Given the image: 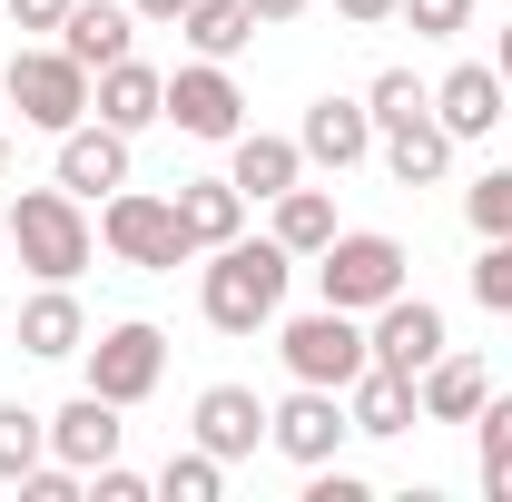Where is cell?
Segmentation results:
<instances>
[{"label":"cell","mask_w":512,"mask_h":502,"mask_svg":"<svg viewBox=\"0 0 512 502\" xmlns=\"http://www.w3.org/2000/svg\"><path fill=\"white\" fill-rule=\"evenodd\" d=\"M286 276H296V256L276 247V237H227V247H207L197 306H207L217 335H256V325H276V306H286Z\"/></svg>","instance_id":"6da1fadb"},{"label":"cell","mask_w":512,"mask_h":502,"mask_svg":"<svg viewBox=\"0 0 512 502\" xmlns=\"http://www.w3.org/2000/svg\"><path fill=\"white\" fill-rule=\"evenodd\" d=\"M10 247H20V266H30L40 286H69V276L99 256L89 197H69V188H20V197H10Z\"/></svg>","instance_id":"7a4b0ae2"},{"label":"cell","mask_w":512,"mask_h":502,"mask_svg":"<svg viewBox=\"0 0 512 502\" xmlns=\"http://www.w3.org/2000/svg\"><path fill=\"white\" fill-rule=\"evenodd\" d=\"M316 296L345 315H375L384 296H404V237H384V227H335L316 256Z\"/></svg>","instance_id":"3957f363"},{"label":"cell","mask_w":512,"mask_h":502,"mask_svg":"<svg viewBox=\"0 0 512 502\" xmlns=\"http://www.w3.org/2000/svg\"><path fill=\"white\" fill-rule=\"evenodd\" d=\"M99 247L119 256V266H138V276H178L197 256L188 227H178V197H148V188L99 197Z\"/></svg>","instance_id":"277c9868"},{"label":"cell","mask_w":512,"mask_h":502,"mask_svg":"<svg viewBox=\"0 0 512 502\" xmlns=\"http://www.w3.org/2000/svg\"><path fill=\"white\" fill-rule=\"evenodd\" d=\"M276 355H286V375H296V384H335V394L375 365V345H365V315H345V306L286 315V325H276Z\"/></svg>","instance_id":"5b68a950"},{"label":"cell","mask_w":512,"mask_h":502,"mask_svg":"<svg viewBox=\"0 0 512 502\" xmlns=\"http://www.w3.org/2000/svg\"><path fill=\"white\" fill-rule=\"evenodd\" d=\"M0 89H10V109H20V119H30V128H50V138L89 119V69L69 60L60 40H50V50H10Z\"/></svg>","instance_id":"8992f818"},{"label":"cell","mask_w":512,"mask_h":502,"mask_svg":"<svg viewBox=\"0 0 512 502\" xmlns=\"http://www.w3.org/2000/svg\"><path fill=\"white\" fill-rule=\"evenodd\" d=\"M345 434H355V414H345V394H335V384H296L286 404H266V443H276L296 473L335 463V453H345Z\"/></svg>","instance_id":"52a82bcc"},{"label":"cell","mask_w":512,"mask_h":502,"mask_svg":"<svg viewBox=\"0 0 512 502\" xmlns=\"http://www.w3.org/2000/svg\"><path fill=\"white\" fill-rule=\"evenodd\" d=\"M79 355H89V394H109V404H148L158 375H168V335H158L148 315L109 325V335H99V345H79Z\"/></svg>","instance_id":"ba28073f"},{"label":"cell","mask_w":512,"mask_h":502,"mask_svg":"<svg viewBox=\"0 0 512 502\" xmlns=\"http://www.w3.org/2000/svg\"><path fill=\"white\" fill-rule=\"evenodd\" d=\"M168 119H178V138L227 148L247 128V89L227 79V60H188V69H168Z\"/></svg>","instance_id":"9c48e42d"},{"label":"cell","mask_w":512,"mask_h":502,"mask_svg":"<svg viewBox=\"0 0 512 502\" xmlns=\"http://www.w3.org/2000/svg\"><path fill=\"white\" fill-rule=\"evenodd\" d=\"M296 148H306V168H335V178H345V168H365L384 148V128H375L365 99H335V89H325L316 109H306V128H296Z\"/></svg>","instance_id":"30bf717a"},{"label":"cell","mask_w":512,"mask_h":502,"mask_svg":"<svg viewBox=\"0 0 512 502\" xmlns=\"http://www.w3.org/2000/svg\"><path fill=\"white\" fill-rule=\"evenodd\" d=\"M365 345H375V365H394V375H424L453 335H444V306H424V296H384L375 325H365Z\"/></svg>","instance_id":"8fae6325"},{"label":"cell","mask_w":512,"mask_h":502,"mask_svg":"<svg viewBox=\"0 0 512 502\" xmlns=\"http://www.w3.org/2000/svg\"><path fill=\"white\" fill-rule=\"evenodd\" d=\"M89 119L128 128V138H138V128H158V119H168V69H148L138 50H128V60H109L99 79H89Z\"/></svg>","instance_id":"7c38bea8"},{"label":"cell","mask_w":512,"mask_h":502,"mask_svg":"<svg viewBox=\"0 0 512 502\" xmlns=\"http://www.w3.org/2000/svg\"><path fill=\"white\" fill-rule=\"evenodd\" d=\"M60 188L69 197H119L128 188V128H109V119L60 128Z\"/></svg>","instance_id":"4fadbf2b"},{"label":"cell","mask_w":512,"mask_h":502,"mask_svg":"<svg viewBox=\"0 0 512 502\" xmlns=\"http://www.w3.org/2000/svg\"><path fill=\"white\" fill-rule=\"evenodd\" d=\"M119 414H128V404H109V394H89V384H79L60 414H50V453H60V463H79V473L119 463V434H128Z\"/></svg>","instance_id":"5bb4252c"},{"label":"cell","mask_w":512,"mask_h":502,"mask_svg":"<svg viewBox=\"0 0 512 502\" xmlns=\"http://www.w3.org/2000/svg\"><path fill=\"white\" fill-rule=\"evenodd\" d=\"M434 119H444L453 138H493V119H512V79L483 69V60L444 69V79H434Z\"/></svg>","instance_id":"9a60e30c"},{"label":"cell","mask_w":512,"mask_h":502,"mask_svg":"<svg viewBox=\"0 0 512 502\" xmlns=\"http://www.w3.org/2000/svg\"><path fill=\"white\" fill-rule=\"evenodd\" d=\"M188 424H197V443H207L217 463H247L256 443H266V404H256V384H207Z\"/></svg>","instance_id":"2e32d148"},{"label":"cell","mask_w":512,"mask_h":502,"mask_svg":"<svg viewBox=\"0 0 512 502\" xmlns=\"http://www.w3.org/2000/svg\"><path fill=\"white\" fill-rule=\"evenodd\" d=\"M345 414H355V434L394 443V434L424 424V394H414V375H394V365H365V375L345 384Z\"/></svg>","instance_id":"e0dca14e"},{"label":"cell","mask_w":512,"mask_h":502,"mask_svg":"<svg viewBox=\"0 0 512 502\" xmlns=\"http://www.w3.org/2000/svg\"><path fill=\"white\" fill-rule=\"evenodd\" d=\"M227 178L276 207V197L306 178V148H296V138H266V128H237V138H227Z\"/></svg>","instance_id":"ac0fdd59"},{"label":"cell","mask_w":512,"mask_h":502,"mask_svg":"<svg viewBox=\"0 0 512 502\" xmlns=\"http://www.w3.org/2000/svg\"><path fill=\"white\" fill-rule=\"evenodd\" d=\"M128 40H138V10H128V0H79V10L60 20V50L89 69V79H99L109 60H128Z\"/></svg>","instance_id":"d6986e66"},{"label":"cell","mask_w":512,"mask_h":502,"mask_svg":"<svg viewBox=\"0 0 512 502\" xmlns=\"http://www.w3.org/2000/svg\"><path fill=\"white\" fill-rule=\"evenodd\" d=\"M414 394H424V424H473L483 414V394H493V375H483V355H434L424 375H414Z\"/></svg>","instance_id":"ffe728a7"},{"label":"cell","mask_w":512,"mask_h":502,"mask_svg":"<svg viewBox=\"0 0 512 502\" xmlns=\"http://www.w3.org/2000/svg\"><path fill=\"white\" fill-rule=\"evenodd\" d=\"M10 325H20V355H40V365H60V355H79V345H89V315H79V296H69V286H40Z\"/></svg>","instance_id":"44dd1931"},{"label":"cell","mask_w":512,"mask_h":502,"mask_svg":"<svg viewBox=\"0 0 512 502\" xmlns=\"http://www.w3.org/2000/svg\"><path fill=\"white\" fill-rule=\"evenodd\" d=\"M178 227H188V247H227V237H247V188L237 178H188L178 188Z\"/></svg>","instance_id":"7402d4cb"},{"label":"cell","mask_w":512,"mask_h":502,"mask_svg":"<svg viewBox=\"0 0 512 502\" xmlns=\"http://www.w3.org/2000/svg\"><path fill=\"white\" fill-rule=\"evenodd\" d=\"M444 168H453V128H444V119L384 128V178H394V188H434Z\"/></svg>","instance_id":"603a6c76"},{"label":"cell","mask_w":512,"mask_h":502,"mask_svg":"<svg viewBox=\"0 0 512 502\" xmlns=\"http://www.w3.org/2000/svg\"><path fill=\"white\" fill-rule=\"evenodd\" d=\"M178 30H188L197 60H237V50L256 40V10H247V0H188V10H178Z\"/></svg>","instance_id":"cb8c5ba5"},{"label":"cell","mask_w":512,"mask_h":502,"mask_svg":"<svg viewBox=\"0 0 512 502\" xmlns=\"http://www.w3.org/2000/svg\"><path fill=\"white\" fill-rule=\"evenodd\" d=\"M325 237H335V197L296 178V188L276 197V247L286 256H325Z\"/></svg>","instance_id":"d4e9b609"},{"label":"cell","mask_w":512,"mask_h":502,"mask_svg":"<svg viewBox=\"0 0 512 502\" xmlns=\"http://www.w3.org/2000/svg\"><path fill=\"white\" fill-rule=\"evenodd\" d=\"M30 463H50V414H30V404H0V483L20 493V473Z\"/></svg>","instance_id":"484cf974"},{"label":"cell","mask_w":512,"mask_h":502,"mask_svg":"<svg viewBox=\"0 0 512 502\" xmlns=\"http://www.w3.org/2000/svg\"><path fill=\"white\" fill-rule=\"evenodd\" d=\"M217 493H227V463H217L207 443L168 453V473H158V502H217Z\"/></svg>","instance_id":"4316f807"},{"label":"cell","mask_w":512,"mask_h":502,"mask_svg":"<svg viewBox=\"0 0 512 502\" xmlns=\"http://www.w3.org/2000/svg\"><path fill=\"white\" fill-rule=\"evenodd\" d=\"M365 109H375V128H414V119H434V89L414 69H384L375 89H365Z\"/></svg>","instance_id":"83f0119b"},{"label":"cell","mask_w":512,"mask_h":502,"mask_svg":"<svg viewBox=\"0 0 512 502\" xmlns=\"http://www.w3.org/2000/svg\"><path fill=\"white\" fill-rule=\"evenodd\" d=\"M463 217H473V237H512V168H483L463 188Z\"/></svg>","instance_id":"f1b7e54d"},{"label":"cell","mask_w":512,"mask_h":502,"mask_svg":"<svg viewBox=\"0 0 512 502\" xmlns=\"http://www.w3.org/2000/svg\"><path fill=\"white\" fill-rule=\"evenodd\" d=\"M473 306L512 315V237H483V256H473Z\"/></svg>","instance_id":"f546056e"},{"label":"cell","mask_w":512,"mask_h":502,"mask_svg":"<svg viewBox=\"0 0 512 502\" xmlns=\"http://www.w3.org/2000/svg\"><path fill=\"white\" fill-rule=\"evenodd\" d=\"M394 20H414V40H463L473 30V0H404Z\"/></svg>","instance_id":"4dcf8cb0"},{"label":"cell","mask_w":512,"mask_h":502,"mask_svg":"<svg viewBox=\"0 0 512 502\" xmlns=\"http://www.w3.org/2000/svg\"><path fill=\"white\" fill-rule=\"evenodd\" d=\"M473 434H483V463H512V394H483Z\"/></svg>","instance_id":"1f68e13d"},{"label":"cell","mask_w":512,"mask_h":502,"mask_svg":"<svg viewBox=\"0 0 512 502\" xmlns=\"http://www.w3.org/2000/svg\"><path fill=\"white\" fill-rule=\"evenodd\" d=\"M89 493H99V502H148L158 483H148V473H128V463H99V473H89Z\"/></svg>","instance_id":"d6a6232c"},{"label":"cell","mask_w":512,"mask_h":502,"mask_svg":"<svg viewBox=\"0 0 512 502\" xmlns=\"http://www.w3.org/2000/svg\"><path fill=\"white\" fill-rule=\"evenodd\" d=\"M69 10H79V0H10V20H20V30H50V40H60Z\"/></svg>","instance_id":"836d02e7"},{"label":"cell","mask_w":512,"mask_h":502,"mask_svg":"<svg viewBox=\"0 0 512 502\" xmlns=\"http://www.w3.org/2000/svg\"><path fill=\"white\" fill-rule=\"evenodd\" d=\"M394 10H404V0H335V20H345V30H384Z\"/></svg>","instance_id":"e575fe53"},{"label":"cell","mask_w":512,"mask_h":502,"mask_svg":"<svg viewBox=\"0 0 512 502\" xmlns=\"http://www.w3.org/2000/svg\"><path fill=\"white\" fill-rule=\"evenodd\" d=\"M128 10H138V20H158V30H178V10H188V0H128Z\"/></svg>","instance_id":"d590c367"},{"label":"cell","mask_w":512,"mask_h":502,"mask_svg":"<svg viewBox=\"0 0 512 502\" xmlns=\"http://www.w3.org/2000/svg\"><path fill=\"white\" fill-rule=\"evenodd\" d=\"M247 10H256V30H276V20H296L306 0H247Z\"/></svg>","instance_id":"8d00e7d4"},{"label":"cell","mask_w":512,"mask_h":502,"mask_svg":"<svg viewBox=\"0 0 512 502\" xmlns=\"http://www.w3.org/2000/svg\"><path fill=\"white\" fill-rule=\"evenodd\" d=\"M483 493H493V502H512V463H483Z\"/></svg>","instance_id":"74e56055"},{"label":"cell","mask_w":512,"mask_h":502,"mask_svg":"<svg viewBox=\"0 0 512 502\" xmlns=\"http://www.w3.org/2000/svg\"><path fill=\"white\" fill-rule=\"evenodd\" d=\"M493 69H503V79H512V20H503V40H493Z\"/></svg>","instance_id":"f35d334b"},{"label":"cell","mask_w":512,"mask_h":502,"mask_svg":"<svg viewBox=\"0 0 512 502\" xmlns=\"http://www.w3.org/2000/svg\"><path fill=\"white\" fill-rule=\"evenodd\" d=\"M0 247H10V207H0Z\"/></svg>","instance_id":"ab89813d"},{"label":"cell","mask_w":512,"mask_h":502,"mask_svg":"<svg viewBox=\"0 0 512 502\" xmlns=\"http://www.w3.org/2000/svg\"><path fill=\"white\" fill-rule=\"evenodd\" d=\"M0 178H10V138H0Z\"/></svg>","instance_id":"60d3db41"},{"label":"cell","mask_w":512,"mask_h":502,"mask_svg":"<svg viewBox=\"0 0 512 502\" xmlns=\"http://www.w3.org/2000/svg\"><path fill=\"white\" fill-rule=\"evenodd\" d=\"M0 325H10V296H0Z\"/></svg>","instance_id":"b9f144b4"}]
</instances>
